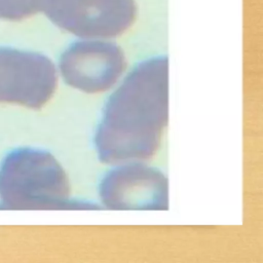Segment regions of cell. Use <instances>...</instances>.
I'll return each instance as SVG.
<instances>
[{
	"label": "cell",
	"instance_id": "1",
	"mask_svg": "<svg viewBox=\"0 0 263 263\" xmlns=\"http://www.w3.org/2000/svg\"><path fill=\"white\" fill-rule=\"evenodd\" d=\"M168 119V60L139 63L107 101L93 137L107 164L144 161L156 153Z\"/></svg>",
	"mask_w": 263,
	"mask_h": 263
},
{
	"label": "cell",
	"instance_id": "2",
	"mask_svg": "<svg viewBox=\"0 0 263 263\" xmlns=\"http://www.w3.org/2000/svg\"><path fill=\"white\" fill-rule=\"evenodd\" d=\"M0 205L8 210H96L93 202L71 198L67 174L44 150L10 152L0 166Z\"/></svg>",
	"mask_w": 263,
	"mask_h": 263
},
{
	"label": "cell",
	"instance_id": "3",
	"mask_svg": "<svg viewBox=\"0 0 263 263\" xmlns=\"http://www.w3.org/2000/svg\"><path fill=\"white\" fill-rule=\"evenodd\" d=\"M43 11L80 39H111L129 29L137 5L135 0H48Z\"/></svg>",
	"mask_w": 263,
	"mask_h": 263
},
{
	"label": "cell",
	"instance_id": "4",
	"mask_svg": "<svg viewBox=\"0 0 263 263\" xmlns=\"http://www.w3.org/2000/svg\"><path fill=\"white\" fill-rule=\"evenodd\" d=\"M126 68L120 46L108 39H80L67 47L59 62V71L71 87L86 93L112 88Z\"/></svg>",
	"mask_w": 263,
	"mask_h": 263
},
{
	"label": "cell",
	"instance_id": "5",
	"mask_svg": "<svg viewBox=\"0 0 263 263\" xmlns=\"http://www.w3.org/2000/svg\"><path fill=\"white\" fill-rule=\"evenodd\" d=\"M101 203L109 210L164 211L168 182L164 174L142 161L115 164L99 185Z\"/></svg>",
	"mask_w": 263,
	"mask_h": 263
},
{
	"label": "cell",
	"instance_id": "6",
	"mask_svg": "<svg viewBox=\"0 0 263 263\" xmlns=\"http://www.w3.org/2000/svg\"><path fill=\"white\" fill-rule=\"evenodd\" d=\"M58 84L54 64L44 54L0 48V103L42 108Z\"/></svg>",
	"mask_w": 263,
	"mask_h": 263
},
{
	"label": "cell",
	"instance_id": "7",
	"mask_svg": "<svg viewBox=\"0 0 263 263\" xmlns=\"http://www.w3.org/2000/svg\"><path fill=\"white\" fill-rule=\"evenodd\" d=\"M48 0H0V18L21 21L42 10Z\"/></svg>",
	"mask_w": 263,
	"mask_h": 263
}]
</instances>
